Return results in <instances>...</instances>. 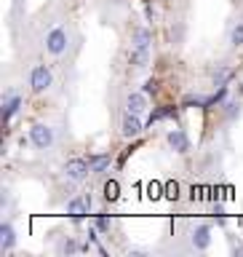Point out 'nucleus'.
I'll list each match as a JSON object with an SVG mask.
<instances>
[{
    "label": "nucleus",
    "mask_w": 243,
    "mask_h": 257,
    "mask_svg": "<svg viewBox=\"0 0 243 257\" xmlns=\"http://www.w3.org/2000/svg\"><path fill=\"white\" fill-rule=\"evenodd\" d=\"M192 246L198 249V252H203V249H208V244H211V225H198L195 230H192Z\"/></svg>",
    "instance_id": "1a4fd4ad"
},
{
    "label": "nucleus",
    "mask_w": 243,
    "mask_h": 257,
    "mask_svg": "<svg viewBox=\"0 0 243 257\" xmlns=\"http://www.w3.org/2000/svg\"><path fill=\"white\" fill-rule=\"evenodd\" d=\"M126 107L128 112H136V115H142L144 110H147V94L144 91H131L126 99Z\"/></svg>",
    "instance_id": "9b49d317"
},
{
    "label": "nucleus",
    "mask_w": 243,
    "mask_h": 257,
    "mask_svg": "<svg viewBox=\"0 0 243 257\" xmlns=\"http://www.w3.org/2000/svg\"><path fill=\"white\" fill-rule=\"evenodd\" d=\"M214 217H216L219 222H224V206H222V204H214Z\"/></svg>",
    "instance_id": "5701e85b"
},
{
    "label": "nucleus",
    "mask_w": 243,
    "mask_h": 257,
    "mask_svg": "<svg viewBox=\"0 0 243 257\" xmlns=\"http://www.w3.org/2000/svg\"><path fill=\"white\" fill-rule=\"evenodd\" d=\"M94 225H96V230H99V233H107L110 230V220H107V217H96V220H94Z\"/></svg>",
    "instance_id": "aec40b11"
},
{
    "label": "nucleus",
    "mask_w": 243,
    "mask_h": 257,
    "mask_svg": "<svg viewBox=\"0 0 243 257\" xmlns=\"http://www.w3.org/2000/svg\"><path fill=\"white\" fill-rule=\"evenodd\" d=\"M22 104H24V96H22V94H16L14 88H8V91L3 94V126L11 123L14 115L22 110Z\"/></svg>",
    "instance_id": "f257e3e1"
},
{
    "label": "nucleus",
    "mask_w": 243,
    "mask_h": 257,
    "mask_svg": "<svg viewBox=\"0 0 243 257\" xmlns=\"http://www.w3.org/2000/svg\"><path fill=\"white\" fill-rule=\"evenodd\" d=\"M120 132H123L126 140H134V137L142 134V120L136 112H126L123 115V123H120Z\"/></svg>",
    "instance_id": "6e6552de"
},
{
    "label": "nucleus",
    "mask_w": 243,
    "mask_h": 257,
    "mask_svg": "<svg viewBox=\"0 0 243 257\" xmlns=\"http://www.w3.org/2000/svg\"><path fill=\"white\" fill-rule=\"evenodd\" d=\"M230 43L235 46V48L243 46V22H238L235 27H232V32H230Z\"/></svg>",
    "instance_id": "a211bd4d"
},
{
    "label": "nucleus",
    "mask_w": 243,
    "mask_h": 257,
    "mask_svg": "<svg viewBox=\"0 0 243 257\" xmlns=\"http://www.w3.org/2000/svg\"><path fill=\"white\" fill-rule=\"evenodd\" d=\"M91 212V201H88L86 196H80V198H72L70 204H67V214L72 217V222H75V228H80L83 225V217Z\"/></svg>",
    "instance_id": "423d86ee"
},
{
    "label": "nucleus",
    "mask_w": 243,
    "mask_h": 257,
    "mask_svg": "<svg viewBox=\"0 0 243 257\" xmlns=\"http://www.w3.org/2000/svg\"><path fill=\"white\" fill-rule=\"evenodd\" d=\"M59 249H62L64 254H72V252H78V244H75V241H72V238H67V241H64V244H62Z\"/></svg>",
    "instance_id": "412c9836"
},
{
    "label": "nucleus",
    "mask_w": 243,
    "mask_h": 257,
    "mask_svg": "<svg viewBox=\"0 0 243 257\" xmlns=\"http://www.w3.org/2000/svg\"><path fill=\"white\" fill-rule=\"evenodd\" d=\"M46 51L51 56H62L64 51H67V32H64L62 27H54L46 35Z\"/></svg>",
    "instance_id": "20e7f679"
},
{
    "label": "nucleus",
    "mask_w": 243,
    "mask_h": 257,
    "mask_svg": "<svg viewBox=\"0 0 243 257\" xmlns=\"http://www.w3.org/2000/svg\"><path fill=\"white\" fill-rule=\"evenodd\" d=\"M134 46H152V30L134 27Z\"/></svg>",
    "instance_id": "2eb2a0df"
},
{
    "label": "nucleus",
    "mask_w": 243,
    "mask_h": 257,
    "mask_svg": "<svg viewBox=\"0 0 243 257\" xmlns=\"http://www.w3.org/2000/svg\"><path fill=\"white\" fill-rule=\"evenodd\" d=\"M51 80H54V75H51V70H48L46 64H35V67H32L30 86H32V91H35V94H43L46 88L51 86Z\"/></svg>",
    "instance_id": "7ed1b4c3"
},
{
    "label": "nucleus",
    "mask_w": 243,
    "mask_h": 257,
    "mask_svg": "<svg viewBox=\"0 0 243 257\" xmlns=\"http://www.w3.org/2000/svg\"><path fill=\"white\" fill-rule=\"evenodd\" d=\"M168 145H171L174 153H179V156H184V153H190V137L182 132V128H171V132L166 134Z\"/></svg>",
    "instance_id": "0eeeda50"
},
{
    "label": "nucleus",
    "mask_w": 243,
    "mask_h": 257,
    "mask_svg": "<svg viewBox=\"0 0 243 257\" xmlns=\"http://www.w3.org/2000/svg\"><path fill=\"white\" fill-rule=\"evenodd\" d=\"M230 80H232V70H230V67H216V70H214V86H216V88L227 86Z\"/></svg>",
    "instance_id": "dca6fc26"
},
{
    "label": "nucleus",
    "mask_w": 243,
    "mask_h": 257,
    "mask_svg": "<svg viewBox=\"0 0 243 257\" xmlns=\"http://www.w3.org/2000/svg\"><path fill=\"white\" fill-rule=\"evenodd\" d=\"M104 201H115L118 198V182H104Z\"/></svg>",
    "instance_id": "6ab92c4d"
},
{
    "label": "nucleus",
    "mask_w": 243,
    "mask_h": 257,
    "mask_svg": "<svg viewBox=\"0 0 243 257\" xmlns=\"http://www.w3.org/2000/svg\"><path fill=\"white\" fill-rule=\"evenodd\" d=\"M14 244H16V230L6 222L3 228H0V246H3V252H11Z\"/></svg>",
    "instance_id": "ddd939ff"
},
{
    "label": "nucleus",
    "mask_w": 243,
    "mask_h": 257,
    "mask_svg": "<svg viewBox=\"0 0 243 257\" xmlns=\"http://www.w3.org/2000/svg\"><path fill=\"white\" fill-rule=\"evenodd\" d=\"M155 88H158V80H152V78L142 83V91H144V94H155Z\"/></svg>",
    "instance_id": "4be33fe9"
},
{
    "label": "nucleus",
    "mask_w": 243,
    "mask_h": 257,
    "mask_svg": "<svg viewBox=\"0 0 243 257\" xmlns=\"http://www.w3.org/2000/svg\"><path fill=\"white\" fill-rule=\"evenodd\" d=\"M88 164H91V174H104L107 166L112 164L110 153H102V156H88Z\"/></svg>",
    "instance_id": "f8f14e48"
},
{
    "label": "nucleus",
    "mask_w": 243,
    "mask_h": 257,
    "mask_svg": "<svg viewBox=\"0 0 243 257\" xmlns=\"http://www.w3.org/2000/svg\"><path fill=\"white\" fill-rule=\"evenodd\" d=\"M222 107H224V118H227V120H235L238 115H240V102H224L222 104Z\"/></svg>",
    "instance_id": "f3484780"
},
{
    "label": "nucleus",
    "mask_w": 243,
    "mask_h": 257,
    "mask_svg": "<svg viewBox=\"0 0 243 257\" xmlns=\"http://www.w3.org/2000/svg\"><path fill=\"white\" fill-rule=\"evenodd\" d=\"M166 118H176V110L174 107H158L155 112L150 115V120H147V126L152 128L155 123H160V120H166Z\"/></svg>",
    "instance_id": "4468645a"
},
{
    "label": "nucleus",
    "mask_w": 243,
    "mask_h": 257,
    "mask_svg": "<svg viewBox=\"0 0 243 257\" xmlns=\"http://www.w3.org/2000/svg\"><path fill=\"white\" fill-rule=\"evenodd\" d=\"M88 174H91V164H88V158H72V161H67V166H64V177L72 180V182L86 180Z\"/></svg>",
    "instance_id": "39448f33"
},
{
    "label": "nucleus",
    "mask_w": 243,
    "mask_h": 257,
    "mask_svg": "<svg viewBox=\"0 0 243 257\" xmlns=\"http://www.w3.org/2000/svg\"><path fill=\"white\" fill-rule=\"evenodd\" d=\"M30 142L35 145L38 150H48L54 145V128L46 123H35L30 128Z\"/></svg>",
    "instance_id": "f03ea898"
},
{
    "label": "nucleus",
    "mask_w": 243,
    "mask_h": 257,
    "mask_svg": "<svg viewBox=\"0 0 243 257\" xmlns=\"http://www.w3.org/2000/svg\"><path fill=\"white\" fill-rule=\"evenodd\" d=\"M240 94H243V86H240Z\"/></svg>",
    "instance_id": "b1692460"
},
{
    "label": "nucleus",
    "mask_w": 243,
    "mask_h": 257,
    "mask_svg": "<svg viewBox=\"0 0 243 257\" xmlns=\"http://www.w3.org/2000/svg\"><path fill=\"white\" fill-rule=\"evenodd\" d=\"M150 56H152V48L150 46H134L131 54H128V62H131L134 67H147Z\"/></svg>",
    "instance_id": "9d476101"
}]
</instances>
